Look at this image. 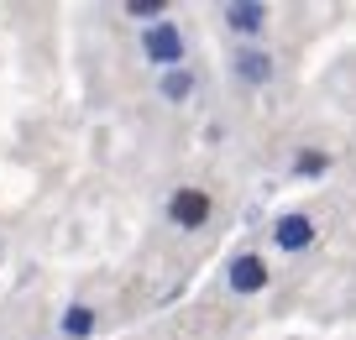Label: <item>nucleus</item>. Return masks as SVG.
Instances as JSON below:
<instances>
[{"instance_id": "nucleus-4", "label": "nucleus", "mask_w": 356, "mask_h": 340, "mask_svg": "<svg viewBox=\"0 0 356 340\" xmlns=\"http://www.w3.org/2000/svg\"><path fill=\"white\" fill-rule=\"evenodd\" d=\"M262 283H267V262L262 257H236L231 262V288L236 293H257Z\"/></svg>"}, {"instance_id": "nucleus-3", "label": "nucleus", "mask_w": 356, "mask_h": 340, "mask_svg": "<svg viewBox=\"0 0 356 340\" xmlns=\"http://www.w3.org/2000/svg\"><path fill=\"white\" fill-rule=\"evenodd\" d=\"M273 241H278L283 252H299V246H309V241H314L309 215H283V220H278V231H273Z\"/></svg>"}, {"instance_id": "nucleus-8", "label": "nucleus", "mask_w": 356, "mask_h": 340, "mask_svg": "<svg viewBox=\"0 0 356 340\" xmlns=\"http://www.w3.org/2000/svg\"><path fill=\"white\" fill-rule=\"evenodd\" d=\"M189 89H194V79L184 74V68H173V74L163 79V95H168V99H184V95H189Z\"/></svg>"}, {"instance_id": "nucleus-5", "label": "nucleus", "mask_w": 356, "mask_h": 340, "mask_svg": "<svg viewBox=\"0 0 356 340\" xmlns=\"http://www.w3.org/2000/svg\"><path fill=\"white\" fill-rule=\"evenodd\" d=\"M236 74H241L246 84H267V79H273V58L267 53H241L236 58Z\"/></svg>"}, {"instance_id": "nucleus-10", "label": "nucleus", "mask_w": 356, "mask_h": 340, "mask_svg": "<svg viewBox=\"0 0 356 340\" xmlns=\"http://www.w3.org/2000/svg\"><path fill=\"white\" fill-rule=\"evenodd\" d=\"M126 11H131V16H163V0H131Z\"/></svg>"}, {"instance_id": "nucleus-1", "label": "nucleus", "mask_w": 356, "mask_h": 340, "mask_svg": "<svg viewBox=\"0 0 356 340\" xmlns=\"http://www.w3.org/2000/svg\"><path fill=\"white\" fill-rule=\"evenodd\" d=\"M168 215H173L178 231H200L204 220H210V194H204V188H178V194L168 199Z\"/></svg>"}, {"instance_id": "nucleus-7", "label": "nucleus", "mask_w": 356, "mask_h": 340, "mask_svg": "<svg viewBox=\"0 0 356 340\" xmlns=\"http://www.w3.org/2000/svg\"><path fill=\"white\" fill-rule=\"evenodd\" d=\"M89 330H95V314H89V309H68V319H63V335H89Z\"/></svg>"}, {"instance_id": "nucleus-2", "label": "nucleus", "mask_w": 356, "mask_h": 340, "mask_svg": "<svg viewBox=\"0 0 356 340\" xmlns=\"http://www.w3.org/2000/svg\"><path fill=\"white\" fill-rule=\"evenodd\" d=\"M142 47H147V58H152V63H178V58H184V37H178L173 22H157L152 32L142 37Z\"/></svg>"}, {"instance_id": "nucleus-6", "label": "nucleus", "mask_w": 356, "mask_h": 340, "mask_svg": "<svg viewBox=\"0 0 356 340\" xmlns=\"http://www.w3.org/2000/svg\"><path fill=\"white\" fill-rule=\"evenodd\" d=\"M262 6H225V22L236 26V32H257V26H262Z\"/></svg>"}, {"instance_id": "nucleus-9", "label": "nucleus", "mask_w": 356, "mask_h": 340, "mask_svg": "<svg viewBox=\"0 0 356 340\" xmlns=\"http://www.w3.org/2000/svg\"><path fill=\"white\" fill-rule=\"evenodd\" d=\"M293 173H325V152H299Z\"/></svg>"}]
</instances>
